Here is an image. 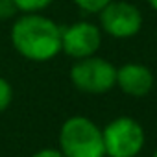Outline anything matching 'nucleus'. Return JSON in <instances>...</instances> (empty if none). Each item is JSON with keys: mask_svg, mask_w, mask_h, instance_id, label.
<instances>
[{"mask_svg": "<svg viewBox=\"0 0 157 157\" xmlns=\"http://www.w3.org/2000/svg\"><path fill=\"white\" fill-rule=\"evenodd\" d=\"M11 44L30 61H50L61 52V28L48 17L26 13L11 26Z\"/></svg>", "mask_w": 157, "mask_h": 157, "instance_id": "1", "label": "nucleus"}, {"mask_svg": "<svg viewBox=\"0 0 157 157\" xmlns=\"http://www.w3.org/2000/svg\"><path fill=\"white\" fill-rule=\"evenodd\" d=\"M59 151L65 157H104L102 129L87 117H70L59 131Z\"/></svg>", "mask_w": 157, "mask_h": 157, "instance_id": "2", "label": "nucleus"}, {"mask_svg": "<svg viewBox=\"0 0 157 157\" xmlns=\"http://www.w3.org/2000/svg\"><path fill=\"white\" fill-rule=\"evenodd\" d=\"M72 85L87 94H104L117 85V68L104 57L89 56L78 59L70 68Z\"/></svg>", "mask_w": 157, "mask_h": 157, "instance_id": "3", "label": "nucleus"}, {"mask_svg": "<svg viewBox=\"0 0 157 157\" xmlns=\"http://www.w3.org/2000/svg\"><path fill=\"white\" fill-rule=\"evenodd\" d=\"M104 148L109 157H135L144 146V129L131 117H118L104 129Z\"/></svg>", "mask_w": 157, "mask_h": 157, "instance_id": "4", "label": "nucleus"}, {"mask_svg": "<svg viewBox=\"0 0 157 157\" xmlns=\"http://www.w3.org/2000/svg\"><path fill=\"white\" fill-rule=\"evenodd\" d=\"M98 15L102 30L115 39H129L142 28V13L126 0H111Z\"/></svg>", "mask_w": 157, "mask_h": 157, "instance_id": "5", "label": "nucleus"}, {"mask_svg": "<svg viewBox=\"0 0 157 157\" xmlns=\"http://www.w3.org/2000/svg\"><path fill=\"white\" fill-rule=\"evenodd\" d=\"M100 44H102V32L96 24L82 21L67 28H61V50L74 59L94 56Z\"/></svg>", "mask_w": 157, "mask_h": 157, "instance_id": "6", "label": "nucleus"}, {"mask_svg": "<svg viewBox=\"0 0 157 157\" xmlns=\"http://www.w3.org/2000/svg\"><path fill=\"white\" fill-rule=\"evenodd\" d=\"M117 85L122 93L140 98L146 96L153 87V74L146 65L140 63H126L117 68Z\"/></svg>", "mask_w": 157, "mask_h": 157, "instance_id": "7", "label": "nucleus"}, {"mask_svg": "<svg viewBox=\"0 0 157 157\" xmlns=\"http://www.w3.org/2000/svg\"><path fill=\"white\" fill-rule=\"evenodd\" d=\"M54 0H13L19 11L24 13H41L44 8H48Z\"/></svg>", "mask_w": 157, "mask_h": 157, "instance_id": "8", "label": "nucleus"}, {"mask_svg": "<svg viewBox=\"0 0 157 157\" xmlns=\"http://www.w3.org/2000/svg\"><path fill=\"white\" fill-rule=\"evenodd\" d=\"M72 2L87 13H100L111 0H72Z\"/></svg>", "mask_w": 157, "mask_h": 157, "instance_id": "9", "label": "nucleus"}, {"mask_svg": "<svg viewBox=\"0 0 157 157\" xmlns=\"http://www.w3.org/2000/svg\"><path fill=\"white\" fill-rule=\"evenodd\" d=\"M11 100H13V89H11L10 82L0 76V113L10 107Z\"/></svg>", "mask_w": 157, "mask_h": 157, "instance_id": "10", "label": "nucleus"}, {"mask_svg": "<svg viewBox=\"0 0 157 157\" xmlns=\"http://www.w3.org/2000/svg\"><path fill=\"white\" fill-rule=\"evenodd\" d=\"M15 11H19V10L13 4V0H0V19H2V21L13 17Z\"/></svg>", "mask_w": 157, "mask_h": 157, "instance_id": "11", "label": "nucleus"}, {"mask_svg": "<svg viewBox=\"0 0 157 157\" xmlns=\"http://www.w3.org/2000/svg\"><path fill=\"white\" fill-rule=\"evenodd\" d=\"M32 157H65L59 150H54V148H44V150H39L37 153H33Z\"/></svg>", "mask_w": 157, "mask_h": 157, "instance_id": "12", "label": "nucleus"}, {"mask_svg": "<svg viewBox=\"0 0 157 157\" xmlns=\"http://www.w3.org/2000/svg\"><path fill=\"white\" fill-rule=\"evenodd\" d=\"M146 2H148V4L155 10V11H157V0H146Z\"/></svg>", "mask_w": 157, "mask_h": 157, "instance_id": "13", "label": "nucleus"}, {"mask_svg": "<svg viewBox=\"0 0 157 157\" xmlns=\"http://www.w3.org/2000/svg\"><path fill=\"white\" fill-rule=\"evenodd\" d=\"M151 157H157V150H155V153H153V155H151Z\"/></svg>", "mask_w": 157, "mask_h": 157, "instance_id": "14", "label": "nucleus"}]
</instances>
